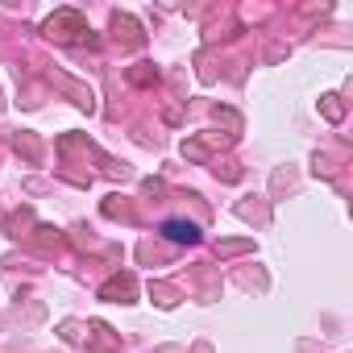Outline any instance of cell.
Segmentation results:
<instances>
[{
    "instance_id": "cell-1",
    "label": "cell",
    "mask_w": 353,
    "mask_h": 353,
    "mask_svg": "<svg viewBox=\"0 0 353 353\" xmlns=\"http://www.w3.org/2000/svg\"><path fill=\"white\" fill-rule=\"evenodd\" d=\"M166 241H174V245H196L200 241V229L192 225V221H162V229H158Z\"/></svg>"
}]
</instances>
